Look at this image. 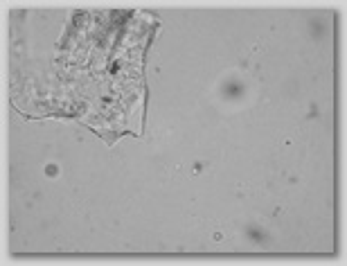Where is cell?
Returning a JSON list of instances; mask_svg holds the SVG:
<instances>
[{
	"instance_id": "6da1fadb",
	"label": "cell",
	"mask_w": 347,
	"mask_h": 266,
	"mask_svg": "<svg viewBox=\"0 0 347 266\" xmlns=\"http://www.w3.org/2000/svg\"><path fill=\"white\" fill-rule=\"evenodd\" d=\"M56 174H59V167H56L54 163L45 165V176H56Z\"/></svg>"
},
{
	"instance_id": "7a4b0ae2",
	"label": "cell",
	"mask_w": 347,
	"mask_h": 266,
	"mask_svg": "<svg viewBox=\"0 0 347 266\" xmlns=\"http://www.w3.org/2000/svg\"><path fill=\"white\" fill-rule=\"evenodd\" d=\"M248 235H250V237H252L255 241H262V239H264V235H259L257 230H248Z\"/></svg>"
},
{
	"instance_id": "3957f363",
	"label": "cell",
	"mask_w": 347,
	"mask_h": 266,
	"mask_svg": "<svg viewBox=\"0 0 347 266\" xmlns=\"http://www.w3.org/2000/svg\"><path fill=\"white\" fill-rule=\"evenodd\" d=\"M201 169H203V165H201V163H196V165H194V174H199Z\"/></svg>"
}]
</instances>
